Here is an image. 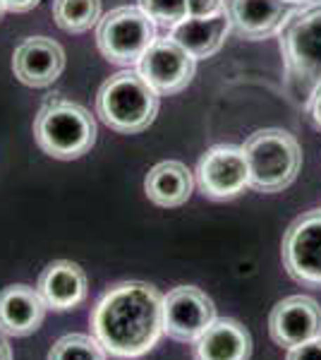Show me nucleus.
Returning <instances> with one entry per match:
<instances>
[{
	"label": "nucleus",
	"mask_w": 321,
	"mask_h": 360,
	"mask_svg": "<svg viewBox=\"0 0 321 360\" xmlns=\"http://www.w3.org/2000/svg\"><path fill=\"white\" fill-rule=\"evenodd\" d=\"M91 332L113 358H142L163 336V295L147 281L113 286L94 307Z\"/></svg>",
	"instance_id": "1"
},
{
	"label": "nucleus",
	"mask_w": 321,
	"mask_h": 360,
	"mask_svg": "<svg viewBox=\"0 0 321 360\" xmlns=\"http://www.w3.org/2000/svg\"><path fill=\"white\" fill-rule=\"evenodd\" d=\"M161 94L139 75V70L125 68L108 77L96 94V113L110 130L120 135L144 132L156 120Z\"/></svg>",
	"instance_id": "2"
},
{
	"label": "nucleus",
	"mask_w": 321,
	"mask_h": 360,
	"mask_svg": "<svg viewBox=\"0 0 321 360\" xmlns=\"http://www.w3.org/2000/svg\"><path fill=\"white\" fill-rule=\"evenodd\" d=\"M249 168V188L256 193H283L302 168V149L295 135L281 127H264L242 144Z\"/></svg>",
	"instance_id": "3"
},
{
	"label": "nucleus",
	"mask_w": 321,
	"mask_h": 360,
	"mask_svg": "<svg viewBox=\"0 0 321 360\" xmlns=\"http://www.w3.org/2000/svg\"><path fill=\"white\" fill-rule=\"evenodd\" d=\"M34 137L48 156L72 161L91 152L96 142V120L79 103L48 98L34 120Z\"/></svg>",
	"instance_id": "4"
},
{
	"label": "nucleus",
	"mask_w": 321,
	"mask_h": 360,
	"mask_svg": "<svg viewBox=\"0 0 321 360\" xmlns=\"http://www.w3.org/2000/svg\"><path fill=\"white\" fill-rule=\"evenodd\" d=\"M278 46L290 77L312 89L321 84V0L290 10L278 32Z\"/></svg>",
	"instance_id": "5"
},
{
	"label": "nucleus",
	"mask_w": 321,
	"mask_h": 360,
	"mask_svg": "<svg viewBox=\"0 0 321 360\" xmlns=\"http://www.w3.org/2000/svg\"><path fill=\"white\" fill-rule=\"evenodd\" d=\"M156 41V25L142 8L122 5L106 13L96 25V46L108 63L120 68L139 65Z\"/></svg>",
	"instance_id": "6"
},
{
	"label": "nucleus",
	"mask_w": 321,
	"mask_h": 360,
	"mask_svg": "<svg viewBox=\"0 0 321 360\" xmlns=\"http://www.w3.org/2000/svg\"><path fill=\"white\" fill-rule=\"evenodd\" d=\"M281 257L288 276L302 286H321V209L302 214L283 236Z\"/></svg>",
	"instance_id": "7"
},
{
	"label": "nucleus",
	"mask_w": 321,
	"mask_h": 360,
	"mask_svg": "<svg viewBox=\"0 0 321 360\" xmlns=\"http://www.w3.org/2000/svg\"><path fill=\"white\" fill-rule=\"evenodd\" d=\"M216 305L202 288L175 286L163 295V334L180 344H195L216 322Z\"/></svg>",
	"instance_id": "8"
},
{
	"label": "nucleus",
	"mask_w": 321,
	"mask_h": 360,
	"mask_svg": "<svg viewBox=\"0 0 321 360\" xmlns=\"http://www.w3.org/2000/svg\"><path fill=\"white\" fill-rule=\"evenodd\" d=\"M197 185L211 200H232L249 188V168L244 149L237 144H216L197 164Z\"/></svg>",
	"instance_id": "9"
},
{
	"label": "nucleus",
	"mask_w": 321,
	"mask_h": 360,
	"mask_svg": "<svg viewBox=\"0 0 321 360\" xmlns=\"http://www.w3.org/2000/svg\"><path fill=\"white\" fill-rule=\"evenodd\" d=\"M139 75L151 84V89L161 96H171L188 89V84L195 77L197 58H192L188 51L171 37H156V41L149 46V51L139 60Z\"/></svg>",
	"instance_id": "10"
},
{
	"label": "nucleus",
	"mask_w": 321,
	"mask_h": 360,
	"mask_svg": "<svg viewBox=\"0 0 321 360\" xmlns=\"http://www.w3.org/2000/svg\"><path fill=\"white\" fill-rule=\"evenodd\" d=\"M268 334L283 348L302 346L321 336V305L309 295H290L268 315Z\"/></svg>",
	"instance_id": "11"
},
{
	"label": "nucleus",
	"mask_w": 321,
	"mask_h": 360,
	"mask_svg": "<svg viewBox=\"0 0 321 360\" xmlns=\"http://www.w3.org/2000/svg\"><path fill=\"white\" fill-rule=\"evenodd\" d=\"M13 70L22 84L34 86V89L51 86L65 70V51L48 37L25 39L15 49Z\"/></svg>",
	"instance_id": "12"
},
{
	"label": "nucleus",
	"mask_w": 321,
	"mask_h": 360,
	"mask_svg": "<svg viewBox=\"0 0 321 360\" xmlns=\"http://www.w3.org/2000/svg\"><path fill=\"white\" fill-rule=\"evenodd\" d=\"M223 10L230 20V29L249 41L276 37L290 15L288 0H225Z\"/></svg>",
	"instance_id": "13"
},
{
	"label": "nucleus",
	"mask_w": 321,
	"mask_h": 360,
	"mask_svg": "<svg viewBox=\"0 0 321 360\" xmlns=\"http://www.w3.org/2000/svg\"><path fill=\"white\" fill-rule=\"evenodd\" d=\"M37 291L41 293L48 310L67 312L79 307L89 293V278L77 262L55 259L41 271Z\"/></svg>",
	"instance_id": "14"
},
{
	"label": "nucleus",
	"mask_w": 321,
	"mask_h": 360,
	"mask_svg": "<svg viewBox=\"0 0 321 360\" xmlns=\"http://www.w3.org/2000/svg\"><path fill=\"white\" fill-rule=\"evenodd\" d=\"M48 305L37 288L13 283L0 291V332L5 336H29L39 332Z\"/></svg>",
	"instance_id": "15"
},
{
	"label": "nucleus",
	"mask_w": 321,
	"mask_h": 360,
	"mask_svg": "<svg viewBox=\"0 0 321 360\" xmlns=\"http://www.w3.org/2000/svg\"><path fill=\"white\" fill-rule=\"evenodd\" d=\"M228 32H230V20H228L225 10L202 17H188L180 25L168 29V37L178 41L185 51L202 60V58H211L221 51Z\"/></svg>",
	"instance_id": "16"
},
{
	"label": "nucleus",
	"mask_w": 321,
	"mask_h": 360,
	"mask_svg": "<svg viewBox=\"0 0 321 360\" xmlns=\"http://www.w3.org/2000/svg\"><path fill=\"white\" fill-rule=\"evenodd\" d=\"M195 360H249L252 336L237 319H216L211 327L192 344Z\"/></svg>",
	"instance_id": "17"
},
{
	"label": "nucleus",
	"mask_w": 321,
	"mask_h": 360,
	"mask_svg": "<svg viewBox=\"0 0 321 360\" xmlns=\"http://www.w3.org/2000/svg\"><path fill=\"white\" fill-rule=\"evenodd\" d=\"M195 190V176L183 161H161L147 173L144 193L156 207H183Z\"/></svg>",
	"instance_id": "18"
},
{
	"label": "nucleus",
	"mask_w": 321,
	"mask_h": 360,
	"mask_svg": "<svg viewBox=\"0 0 321 360\" xmlns=\"http://www.w3.org/2000/svg\"><path fill=\"white\" fill-rule=\"evenodd\" d=\"M101 17V0H53V20L67 34L89 32Z\"/></svg>",
	"instance_id": "19"
},
{
	"label": "nucleus",
	"mask_w": 321,
	"mask_h": 360,
	"mask_svg": "<svg viewBox=\"0 0 321 360\" xmlns=\"http://www.w3.org/2000/svg\"><path fill=\"white\" fill-rule=\"evenodd\" d=\"M48 360H108L106 348L89 334H65L55 341Z\"/></svg>",
	"instance_id": "20"
},
{
	"label": "nucleus",
	"mask_w": 321,
	"mask_h": 360,
	"mask_svg": "<svg viewBox=\"0 0 321 360\" xmlns=\"http://www.w3.org/2000/svg\"><path fill=\"white\" fill-rule=\"evenodd\" d=\"M139 8L154 20L156 27L173 29L190 17L188 0H139Z\"/></svg>",
	"instance_id": "21"
},
{
	"label": "nucleus",
	"mask_w": 321,
	"mask_h": 360,
	"mask_svg": "<svg viewBox=\"0 0 321 360\" xmlns=\"http://www.w3.org/2000/svg\"><path fill=\"white\" fill-rule=\"evenodd\" d=\"M285 360H321V336L319 339H312L302 346L288 348V356Z\"/></svg>",
	"instance_id": "22"
},
{
	"label": "nucleus",
	"mask_w": 321,
	"mask_h": 360,
	"mask_svg": "<svg viewBox=\"0 0 321 360\" xmlns=\"http://www.w3.org/2000/svg\"><path fill=\"white\" fill-rule=\"evenodd\" d=\"M190 3V15L192 17H202V15H211L223 10L225 0H188Z\"/></svg>",
	"instance_id": "23"
},
{
	"label": "nucleus",
	"mask_w": 321,
	"mask_h": 360,
	"mask_svg": "<svg viewBox=\"0 0 321 360\" xmlns=\"http://www.w3.org/2000/svg\"><path fill=\"white\" fill-rule=\"evenodd\" d=\"M307 111H309V118L317 130H321V84H317L309 94V101H307Z\"/></svg>",
	"instance_id": "24"
},
{
	"label": "nucleus",
	"mask_w": 321,
	"mask_h": 360,
	"mask_svg": "<svg viewBox=\"0 0 321 360\" xmlns=\"http://www.w3.org/2000/svg\"><path fill=\"white\" fill-rule=\"evenodd\" d=\"M5 3V10H10V13H29V10H34L41 0H3Z\"/></svg>",
	"instance_id": "25"
},
{
	"label": "nucleus",
	"mask_w": 321,
	"mask_h": 360,
	"mask_svg": "<svg viewBox=\"0 0 321 360\" xmlns=\"http://www.w3.org/2000/svg\"><path fill=\"white\" fill-rule=\"evenodd\" d=\"M0 360H13V348H10L3 332H0Z\"/></svg>",
	"instance_id": "26"
},
{
	"label": "nucleus",
	"mask_w": 321,
	"mask_h": 360,
	"mask_svg": "<svg viewBox=\"0 0 321 360\" xmlns=\"http://www.w3.org/2000/svg\"><path fill=\"white\" fill-rule=\"evenodd\" d=\"M293 5H312V3H319V0H288Z\"/></svg>",
	"instance_id": "27"
},
{
	"label": "nucleus",
	"mask_w": 321,
	"mask_h": 360,
	"mask_svg": "<svg viewBox=\"0 0 321 360\" xmlns=\"http://www.w3.org/2000/svg\"><path fill=\"white\" fill-rule=\"evenodd\" d=\"M3 13H5V3L0 0V15H3Z\"/></svg>",
	"instance_id": "28"
}]
</instances>
